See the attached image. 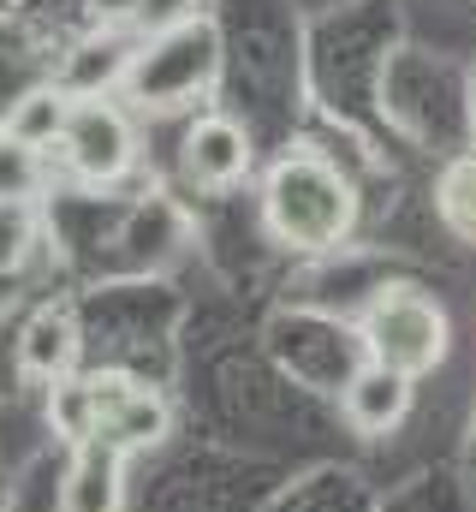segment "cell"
Wrapping results in <instances>:
<instances>
[{
    "label": "cell",
    "instance_id": "obj_13",
    "mask_svg": "<svg viewBox=\"0 0 476 512\" xmlns=\"http://www.w3.org/2000/svg\"><path fill=\"white\" fill-rule=\"evenodd\" d=\"M30 245H36V215H30V203H0V274H12Z\"/></svg>",
    "mask_w": 476,
    "mask_h": 512
},
{
    "label": "cell",
    "instance_id": "obj_6",
    "mask_svg": "<svg viewBox=\"0 0 476 512\" xmlns=\"http://www.w3.org/2000/svg\"><path fill=\"white\" fill-rule=\"evenodd\" d=\"M60 512H125V453L108 441L72 447V465L60 483Z\"/></svg>",
    "mask_w": 476,
    "mask_h": 512
},
{
    "label": "cell",
    "instance_id": "obj_8",
    "mask_svg": "<svg viewBox=\"0 0 476 512\" xmlns=\"http://www.w3.org/2000/svg\"><path fill=\"white\" fill-rule=\"evenodd\" d=\"M72 358H78V316L66 310V304H48V310H36L30 322H24V334H18V370L30 376V382H66L72 376Z\"/></svg>",
    "mask_w": 476,
    "mask_h": 512
},
{
    "label": "cell",
    "instance_id": "obj_4",
    "mask_svg": "<svg viewBox=\"0 0 476 512\" xmlns=\"http://www.w3.org/2000/svg\"><path fill=\"white\" fill-rule=\"evenodd\" d=\"M84 382H90V399H96V441H108L131 459V453H143L167 435V399L161 393H149L143 382H131L119 370H96Z\"/></svg>",
    "mask_w": 476,
    "mask_h": 512
},
{
    "label": "cell",
    "instance_id": "obj_9",
    "mask_svg": "<svg viewBox=\"0 0 476 512\" xmlns=\"http://www.w3.org/2000/svg\"><path fill=\"white\" fill-rule=\"evenodd\" d=\"M405 411H411V382L393 376V370H381V364H363L352 382H346V417H352V429H363V435L399 429Z\"/></svg>",
    "mask_w": 476,
    "mask_h": 512
},
{
    "label": "cell",
    "instance_id": "obj_3",
    "mask_svg": "<svg viewBox=\"0 0 476 512\" xmlns=\"http://www.w3.org/2000/svg\"><path fill=\"white\" fill-rule=\"evenodd\" d=\"M215 66H221V36L191 18V24H173V30L131 66V84H137L143 102L179 108V102H191V96L215 78Z\"/></svg>",
    "mask_w": 476,
    "mask_h": 512
},
{
    "label": "cell",
    "instance_id": "obj_12",
    "mask_svg": "<svg viewBox=\"0 0 476 512\" xmlns=\"http://www.w3.org/2000/svg\"><path fill=\"white\" fill-rule=\"evenodd\" d=\"M36 185H42V161H36V149L0 131V203H30Z\"/></svg>",
    "mask_w": 476,
    "mask_h": 512
},
{
    "label": "cell",
    "instance_id": "obj_2",
    "mask_svg": "<svg viewBox=\"0 0 476 512\" xmlns=\"http://www.w3.org/2000/svg\"><path fill=\"white\" fill-rule=\"evenodd\" d=\"M363 346H369V364L417 382L447 358V310L411 286H393L363 310Z\"/></svg>",
    "mask_w": 476,
    "mask_h": 512
},
{
    "label": "cell",
    "instance_id": "obj_5",
    "mask_svg": "<svg viewBox=\"0 0 476 512\" xmlns=\"http://www.w3.org/2000/svg\"><path fill=\"white\" fill-rule=\"evenodd\" d=\"M60 155L72 161L78 179L108 185L131 167V120L114 102H78L66 114V131H60Z\"/></svg>",
    "mask_w": 476,
    "mask_h": 512
},
{
    "label": "cell",
    "instance_id": "obj_14",
    "mask_svg": "<svg viewBox=\"0 0 476 512\" xmlns=\"http://www.w3.org/2000/svg\"><path fill=\"white\" fill-rule=\"evenodd\" d=\"M96 12H108V18H119V12H131V6H143V0H90Z\"/></svg>",
    "mask_w": 476,
    "mask_h": 512
},
{
    "label": "cell",
    "instance_id": "obj_10",
    "mask_svg": "<svg viewBox=\"0 0 476 512\" xmlns=\"http://www.w3.org/2000/svg\"><path fill=\"white\" fill-rule=\"evenodd\" d=\"M66 96H54V90H36V96H24L18 108H12V120H6V137H18V143H30V149H42V143H60V131H66Z\"/></svg>",
    "mask_w": 476,
    "mask_h": 512
},
{
    "label": "cell",
    "instance_id": "obj_1",
    "mask_svg": "<svg viewBox=\"0 0 476 512\" xmlns=\"http://www.w3.org/2000/svg\"><path fill=\"white\" fill-rule=\"evenodd\" d=\"M262 209H268L274 239L292 245V251H328V245H340L352 233L357 221V197L340 179V167H328L322 155H304V149L286 155L268 173Z\"/></svg>",
    "mask_w": 476,
    "mask_h": 512
},
{
    "label": "cell",
    "instance_id": "obj_11",
    "mask_svg": "<svg viewBox=\"0 0 476 512\" xmlns=\"http://www.w3.org/2000/svg\"><path fill=\"white\" fill-rule=\"evenodd\" d=\"M435 203H441V221H447L459 239H471V245H476V155L453 161V167L441 173Z\"/></svg>",
    "mask_w": 476,
    "mask_h": 512
},
{
    "label": "cell",
    "instance_id": "obj_7",
    "mask_svg": "<svg viewBox=\"0 0 476 512\" xmlns=\"http://www.w3.org/2000/svg\"><path fill=\"white\" fill-rule=\"evenodd\" d=\"M244 173H250V137L233 120H197L185 131V179L191 185L227 191Z\"/></svg>",
    "mask_w": 476,
    "mask_h": 512
}]
</instances>
